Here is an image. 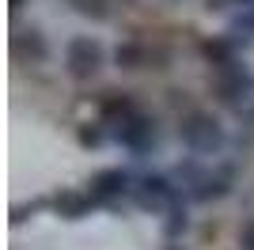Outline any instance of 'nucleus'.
Returning a JSON list of instances; mask_svg holds the SVG:
<instances>
[{
	"label": "nucleus",
	"instance_id": "1",
	"mask_svg": "<svg viewBox=\"0 0 254 250\" xmlns=\"http://www.w3.org/2000/svg\"><path fill=\"white\" fill-rule=\"evenodd\" d=\"M179 140L190 148L193 156H216L228 144V133H224V125L209 110H190L179 122Z\"/></svg>",
	"mask_w": 254,
	"mask_h": 250
},
{
	"label": "nucleus",
	"instance_id": "2",
	"mask_svg": "<svg viewBox=\"0 0 254 250\" xmlns=\"http://www.w3.org/2000/svg\"><path fill=\"white\" fill-rule=\"evenodd\" d=\"M110 136H114V140L126 148V152H133V156L152 152V148H156V140H159L156 122H152L148 114H140V110H133V114L110 122Z\"/></svg>",
	"mask_w": 254,
	"mask_h": 250
},
{
	"label": "nucleus",
	"instance_id": "3",
	"mask_svg": "<svg viewBox=\"0 0 254 250\" xmlns=\"http://www.w3.org/2000/svg\"><path fill=\"white\" fill-rule=\"evenodd\" d=\"M212 91H216V99H220L224 106H239V110H243V103L251 99V91H254L251 68H243L239 61L220 64V68L212 72Z\"/></svg>",
	"mask_w": 254,
	"mask_h": 250
},
{
	"label": "nucleus",
	"instance_id": "4",
	"mask_svg": "<svg viewBox=\"0 0 254 250\" xmlns=\"http://www.w3.org/2000/svg\"><path fill=\"white\" fill-rule=\"evenodd\" d=\"M103 68V46L91 34H76L64 46V72L72 80H91V76Z\"/></svg>",
	"mask_w": 254,
	"mask_h": 250
},
{
	"label": "nucleus",
	"instance_id": "5",
	"mask_svg": "<svg viewBox=\"0 0 254 250\" xmlns=\"http://www.w3.org/2000/svg\"><path fill=\"white\" fill-rule=\"evenodd\" d=\"M133 197L140 208H152V212H171L179 205V186L171 182L167 175H144L133 186Z\"/></svg>",
	"mask_w": 254,
	"mask_h": 250
},
{
	"label": "nucleus",
	"instance_id": "6",
	"mask_svg": "<svg viewBox=\"0 0 254 250\" xmlns=\"http://www.w3.org/2000/svg\"><path fill=\"white\" fill-rule=\"evenodd\" d=\"M129 171H122V167H103V171H95L91 175V201L95 205H106V201H118L122 193H129Z\"/></svg>",
	"mask_w": 254,
	"mask_h": 250
},
{
	"label": "nucleus",
	"instance_id": "7",
	"mask_svg": "<svg viewBox=\"0 0 254 250\" xmlns=\"http://www.w3.org/2000/svg\"><path fill=\"white\" fill-rule=\"evenodd\" d=\"M91 193H76V189H61V193H53V208L61 212V216H68V220H80V216H87L91 212Z\"/></svg>",
	"mask_w": 254,
	"mask_h": 250
},
{
	"label": "nucleus",
	"instance_id": "8",
	"mask_svg": "<svg viewBox=\"0 0 254 250\" xmlns=\"http://www.w3.org/2000/svg\"><path fill=\"white\" fill-rule=\"evenodd\" d=\"M11 50L19 53V57H31V61H46L50 57V46H46V38L38 31H15Z\"/></svg>",
	"mask_w": 254,
	"mask_h": 250
},
{
	"label": "nucleus",
	"instance_id": "9",
	"mask_svg": "<svg viewBox=\"0 0 254 250\" xmlns=\"http://www.w3.org/2000/svg\"><path fill=\"white\" fill-rule=\"evenodd\" d=\"M114 64L118 68H129V72H133V68H144V64H148V50H144L140 42H118L114 46Z\"/></svg>",
	"mask_w": 254,
	"mask_h": 250
},
{
	"label": "nucleus",
	"instance_id": "10",
	"mask_svg": "<svg viewBox=\"0 0 254 250\" xmlns=\"http://www.w3.org/2000/svg\"><path fill=\"white\" fill-rule=\"evenodd\" d=\"M235 46H239L235 38H209V42L201 46V53L216 64V68H220V64H232V61H235Z\"/></svg>",
	"mask_w": 254,
	"mask_h": 250
},
{
	"label": "nucleus",
	"instance_id": "11",
	"mask_svg": "<svg viewBox=\"0 0 254 250\" xmlns=\"http://www.w3.org/2000/svg\"><path fill=\"white\" fill-rule=\"evenodd\" d=\"M72 11H80V15H87V19H95V23H103V19H110V0H64Z\"/></svg>",
	"mask_w": 254,
	"mask_h": 250
},
{
	"label": "nucleus",
	"instance_id": "12",
	"mask_svg": "<svg viewBox=\"0 0 254 250\" xmlns=\"http://www.w3.org/2000/svg\"><path fill=\"white\" fill-rule=\"evenodd\" d=\"M228 38H235V42H251V38H254V8H251V11H239V15L232 19Z\"/></svg>",
	"mask_w": 254,
	"mask_h": 250
},
{
	"label": "nucleus",
	"instance_id": "13",
	"mask_svg": "<svg viewBox=\"0 0 254 250\" xmlns=\"http://www.w3.org/2000/svg\"><path fill=\"white\" fill-rule=\"evenodd\" d=\"M186 228H190V216H186V208H182V205H175L167 212V228H163V235H167V239H179Z\"/></svg>",
	"mask_w": 254,
	"mask_h": 250
},
{
	"label": "nucleus",
	"instance_id": "14",
	"mask_svg": "<svg viewBox=\"0 0 254 250\" xmlns=\"http://www.w3.org/2000/svg\"><path fill=\"white\" fill-rule=\"evenodd\" d=\"M80 144L84 148H99L103 144V129H99V125H84V129H80Z\"/></svg>",
	"mask_w": 254,
	"mask_h": 250
},
{
	"label": "nucleus",
	"instance_id": "15",
	"mask_svg": "<svg viewBox=\"0 0 254 250\" xmlns=\"http://www.w3.org/2000/svg\"><path fill=\"white\" fill-rule=\"evenodd\" d=\"M239 247H243V250H254V216H247L243 228H239Z\"/></svg>",
	"mask_w": 254,
	"mask_h": 250
},
{
	"label": "nucleus",
	"instance_id": "16",
	"mask_svg": "<svg viewBox=\"0 0 254 250\" xmlns=\"http://www.w3.org/2000/svg\"><path fill=\"white\" fill-rule=\"evenodd\" d=\"M42 205H46V201H31V205H15V208H11V224H23V220H27V212H38Z\"/></svg>",
	"mask_w": 254,
	"mask_h": 250
},
{
	"label": "nucleus",
	"instance_id": "17",
	"mask_svg": "<svg viewBox=\"0 0 254 250\" xmlns=\"http://www.w3.org/2000/svg\"><path fill=\"white\" fill-rule=\"evenodd\" d=\"M224 4H235V8H243V11H251L254 8V0H205V8H224Z\"/></svg>",
	"mask_w": 254,
	"mask_h": 250
},
{
	"label": "nucleus",
	"instance_id": "18",
	"mask_svg": "<svg viewBox=\"0 0 254 250\" xmlns=\"http://www.w3.org/2000/svg\"><path fill=\"white\" fill-rule=\"evenodd\" d=\"M23 4H27V0H11V11H19V8H23Z\"/></svg>",
	"mask_w": 254,
	"mask_h": 250
},
{
	"label": "nucleus",
	"instance_id": "19",
	"mask_svg": "<svg viewBox=\"0 0 254 250\" xmlns=\"http://www.w3.org/2000/svg\"><path fill=\"white\" fill-rule=\"evenodd\" d=\"M167 250H179V247H167Z\"/></svg>",
	"mask_w": 254,
	"mask_h": 250
}]
</instances>
